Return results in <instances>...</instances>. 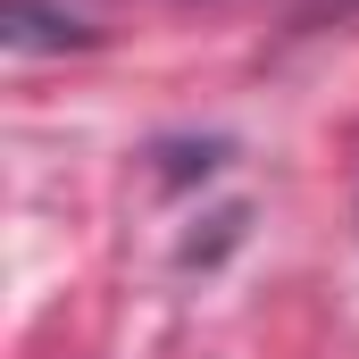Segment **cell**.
Returning a JSON list of instances; mask_svg holds the SVG:
<instances>
[{
  "label": "cell",
  "mask_w": 359,
  "mask_h": 359,
  "mask_svg": "<svg viewBox=\"0 0 359 359\" xmlns=\"http://www.w3.org/2000/svg\"><path fill=\"white\" fill-rule=\"evenodd\" d=\"M0 42L8 50H84L92 25L67 17V8H50V0H8L0 8Z\"/></svg>",
  "instance_id": "obj_1"
},
{
  "label": "cell",
  "mask_w": 359,
  "mask_h": 359,
  "mask_svg": "<svg viewBox=\"0 0 359 359\" xmlns=\"http://www.w3.org/2000/svg\"><path fill=\"white\" fill-rule=\"evenodd\" d=\"M301 17H309V25H326V17H359V0H301Z\"/></svg>",
  "instance_id": "obj_2"
}]
</instances>
